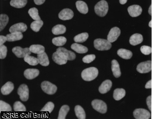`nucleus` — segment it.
Masks as SVG:
<instances>
[{
	"mask_svg": "<svg viewBox=\"0 0 152 119\" xmlns=\"http://www.w3.org/2000/svg\"><path fill=\"white\" fill-rule=\"evenodd\" d=\"M98 73L99 72L97 68L95 67H90L82 71L81 77L85 81H91L97 77Z\"/></svg>",
	"mask_w": 152,
	"mask_h": 119,
	"instance_id": "nucleus-1",
	"label": "nucleus"
},
{
	"mask_svg": "<svg viewBox=\"0 0 152 119\" xmlns=\"http://www.w3.org/2000/svg\"><path fill=\"white\" fill-rule=\"evenodd\" d=\"M109 6L107 2L105 0H102L98 2L94 7L96 14L101 17L106 15L108 11Z\"/></svg>",
	"mask_w": 152,
	"mask_h": 119,
	"instance_id": "nucleus-2",
	"label": "nucleus"
},
{
	"mask_svg": "<svg viewBox=\"0 0 152 119\" xmlns=\"http://www.w3.org/2000/svg\"><path fill=\"white\" fill-rule=\"evenodd\" d=\"M95 48L99 51L109 50L112 47L111 43L105 39H97L94 41Z\"/></svg>",
	"mask_w": 152,
	"mask_h": 119,
	"instance_id": "nucleus-3",
	"label": "nucleus"
},
{
	"mask_svg": "<svg viewBox=\"0 0 152 119\" xmlns=\"http://www.w3.org/2000/svg\"><path fill=\"white\" fill-rule=\"evenodd\" d=\"M41 88L43 91L49 95L54 94L58 89L56 85L48 81H43L41 83Z\"/></svg>",
	"mask_w": 152,
	"mask_h": 119,
	"instance_id": "nucleus-4",
	"label": "nucleus"
},
{
	"mask_svg": "<svg viewBox=\"0 0 152 119\" xmlns=\"http://www.w3.org/2000/svg\"><path fill=\"white\" fill-rule=\"evenodd\" d=\"M91 105L95 110L101 113H105L107 111V105L102 100L95 99L91 102Z\"/></svg>",
	"mask_w": 152,
	"mask_h": 119,
	"instance_id": "nucleus-5",
	"label": "nucleus"
},
{
	"mask_svg": "<svg viewBox=\"0 0 152 119\" xmlns=\"http://www.w3.org/2000/svg\"><path fill=\"white\" fill-rule=\"evenodd\" d=\"M56 52L67 60H73L75 59L76 54L74 52L68 50L64 48L59 47L57 49Z\"/></svg>",
	"mask_w": 152,
	"mask_h": 119,
	"instance_id": "nucleus-6",
	"label": "nucleus"
},
{
	"mask_svg": "<svg viewBox=\"0 0 152 119\" xmlns=\"http://www.w3.org/2000/svg\"><path fill=\"white\" fill-rule=\"evenodd\" d=\"M18 94L20 98L23 102H27L29 98V91L28 88L26 84H22L19 86L18 89Z\"/></svg>",
	"mask_w": 152,
	"mask_h": 119,
	"instance_id": "nucleus-7",
	"label": "nucleus"
},
{
	"mask_svg": "<svg viewBox=\"0 0 152 119\" xmlns=\"http://www.w3.org/2000/svg\"><path fill=\"white\" fill-rule=\"evenodd\" d=\"M133 115L135 119H149L151 118V113L145 109L138 108L135 110Z\"/></svg>",
	"mask_w": 152,
	"mask_h": 119,
	"instance_id": "nucleus-8",
	"label": "nucleus"
},
{
	"mask_svg": "<svg viewBox=\"0 0 152 119\" xmlns=\"http://www.w3.org/2000/svg\"><path fill=\"white\" fill-rule=\"evenodd\" d=\"M137 70L140 73H147L151 71L152 62L151 60L142 62L138 65Z\"/></svg>",
	"mask_w": 152,
	"mask_h": 119,
	"instance_id": "nucleus-9",
	"label": "nucleus"
},
{
	"mask_svg": "<svg viewBox=\"0 0 152 119\" xmlns=\"http://www.w3.org/2000/svg\"><path fill=\"white\" fill-rule=\"evenodd\" d=\"M12 52L18 58H24L28 55H30L31 52L29 48H22L20 46H16L12 49Z\"/></svg>",
	"mask_w": 152,
	"mask_h": 119,
	"instance_id": "nucleus-10",
	"label": "nucleus"
},
{
	"mask_svg": "<svg viewBox=\"0 0 152 119\" xmlns=\"http://www.w3.org/2000/svg\"><path fill=\"white\" fill-rule=\"evenodd\" d=\"M121 31L119 28L114 27L110 31L107 36V40L110 43L115 42L121 35Z\"/></svg>",
	"mask_w": 152,
	"mask_h": 119,
	"instance_id": "nucleus-11",
	"label": "nucleus"
},
{
	"mask_svg": "<svg viewBox=\"0 0 152 119\" xmlns=\"http://www.w3.org/2000/svg\"><path fill=\"white\" fill-rule=\"evenodd\" d=\"M74 16V12L71 9L65 8L59 13L58 17L61 20H66L71 19Z\"/></svg>",
	"mask_w": 152,
	"mask_h": 119,
	"instance_id": "nucleus-12",
	"label": "nucleus"
},
{
	"mask_svg": "<svg viewBox=\"0 0 152 119\" xmlns=\"http://www.w3.org/2000/svg\"><path fill=\"white\" fill-rule=\"evenodd\" d=\"M128 12L129 15L133 17H138L142 14V7L138 5H133L129 7Z\"/></svg>",
	"mask_w": 152,
	"mask_h": 119,
	"instance_id": "nucleus-13",
	"label": "nucleus"
},
{
	"mask_svg": "<svg viewBox=\"0 0 152 119\" xmlns=\"http://www.w3.org/2000/svg\"><path fill=\"white\" fill-rule=\"evenodd\" d=\"M28 29L27 25L23 23H16L12 25L9 29L11 33L14 32L23 33L26 31Z\"/></svg>",
	"mask_w": 152,
	"mask_h": 119,
	"instance_id": "nucleus-14",
	"label": "nucleus"
},
{
	"mask_svg": "<svg viewBox=\"0 0 152 119\" xmlns=\"http://www.w3.org/2000/svg\"><path fill=\"white\" fill-rule=\"evenodd\" d=\"M40 72L39 70L35 68H28L24 71L23 75L27 79L32 80L34 79L39 75Z\"/></svg>",
	"mask_w": 152,
	"mask_h": 119,
	"instance_id": "nucleus-15",
	"label": "nucleus"
},
{
	"mask_svg": "<svg viewBox=\"0 0 152 119\" xmlns=\"http://www.w3.org/2000/svg\"><path fill=\"white\" fill-rule=\"evenodd\" d=\"M112 86V82L110 80H106L101 84L99 88V92L104 94L110 90Z\"/></svg>",
	"mask_w": 152,
	"mask_h": 119,
	"instance_id": "nucleus-16",
	"label": "nucleus"
},
{
	"mask_svg": "<svg viewBox=\"0 0 152 119\" xmlns=\"http://www.w3.org/2000/svg\"><path fill=\"white\" fill-rule=\"evenodd\" d=\"M111 69L113 75L115 78L120 77L121 75L119 63L116 60H113L111 62Z\"/></svg>",
	"mask_w": 152,
	"mask_h": 119,
	"instance_id": "nucleus-17",
	"label": "nucleus"
},
{
	"mask_svg": "<svg viewBox=\"0 0 152 119\" xmlns=\"http://www.w3.org/2000/svg\"><path fill=\"white\" fill-rule=\"evenodd\" d=\"M143 41V36L139 33H135L130 36L129 42L133 46H137L140 44Z\"/></svg>",
	"mask_w": 152,
	"mask_h": 119,
	"instance_id": "nucleus-18",
	"label": "nucleus"
},
{
	"mask_svg": "<svg viewBox=\"0 0 152 119\" xmlns=\"http://www.w3.org/2000/svg\"><path fill=\"white\" fill-rule=\"evenodd\" d=\"M14 89V85L12 82L8 81L5 83L1 88V92L3 95L10 94Z\"/></svg>",
	"mask_w": 152,
	"mask_h": 119,
	"instance_id": "nucleus-19",
	"label": "nucleus"
},
{
	"mask_svg": "<svg viewBox=\"0 0 152 119\" xmlns=\"http://www.w3.org/2000/svg\"><path fill=\"white\" fill-rule=\"evenodd\" d=\"M76 6L77 9L82 14H87L88 12V5L85 2L82 1H77L76 2Z\"/></svg>",
	"mask_w": 152,
	"mask_h": 119,
	"instance_id": "nucleus-20",
	"label": "nucleus"
},
{
	"mask_svg": "<svg viewBox=\"0 0 152 119\" xmlns=\"http://www.w3.org/2000/svg\"><path fill=\"white\" fill-rule=\"evenodd\" d=\"M7 39L8 42H14L21 40L23 38V35L22 33L14 32L6 35Z\"/></svg>",
	"mask_w": 152,
	"mask_h": 119,
	"instance_id": "nucleus-21",
	"label": "nucleus"
},
{
	"mask_svg": "<svg viewBox=\"0 0 152 119\" xmlns=\"http://www.w3.org/2000/svg\"><path fill=\"white\" fill-rule=\"evenodd\" d=\"M117 53L119 57L125 60H129L133 56L132 52L124 49H120L117 51Z\"/></svg>",
	"mask_w": 152,
	"mask_h": 119,
	"instance_id": "nucleus-22",
	"label": "nucleus"
},
{
	"mask_svg": "<svg viewBox=\"0 0 152 119\" xmlns=\"http://www.w3.org/2000/svg\"><path fill=\"white\" fill-rule=\"evenodd\" d=\"M37 59L39 61V64L43 66H48L50 64L48 57L45 52L37 54Z\"/></svg>",
	"mask_w": 152,
	"mask_h": 119,
	"instance_id": "nucleus-23",
	"label": "nucleus"
},
{
	"mask_svg": "<svg viewBox=\"0 0 152 119\" xmlns=\"http://www.w3.org/2000/svg\"><path fill=\"white\" fill-rule=\"evenodd\" d=\"M71 49H73L76 52L80 54H83L86 53L88 52V48L87 47L79 44L77 43L73 44L71 46Z\"/></svg>",
	"mask_w": 152,
	"mask_h": 119,
	"instance_id": "nucleus-24",
	"label": "nucleus"
},
{
	"mask_svg": "<svg viewBox=\"0 0 152 119\" xmlns=\"http://www.w3.org/2000/svg\"><path fill=\"white\" fill-rule=\"evenodd\" d=\"M52 59L54 62L59 65L65 64L67 62V60L62 57L57 52L53 53L52 55Z\"/></svg>",
	"mask_w": 152,
	"mask_h": 119,
	"instance_id": "nucleus-25",
	"label": "nucleus"
},
{
	"mask_svg": "<svg viewBox=\"0 0 152 119\" xmlns=\"http://www.w3.org/2000/svg\"><path fill=\"white\" fill-rule=\"evenodd\" d=\"M125 95L126 91L123 89H116L113 92V98L116 101H120L124 98Z\"/></svg>",
	"mask_w": 152,
	"mask_h": 119,
	"instance_id": "nucleus-26",
	"label": "nucleus"
},
{
	"mask_svg": "<svg viewBox=\"0 0 152 119\" xmlns=\"http://www.w3.org/2000/svg\"><path fill=\"white\" fill-rule=\"evenodd\" d=\"M66 31V28L64 25L62 24H58L53 27L52 29V32L53 34H62L64 33Z\"/></svg>",
	"mask_w": 152,
	"mask_h": 119,
	"instance_id": "nucleus-27",
	"label": "nucleus"
},
{
	"mask_svg": "<svg viewBox=\"0 0 152 119\" xmlns=\"http://www.w3.org/2000/svg\"><path fill=\"white\" fill-rule=\"evenodd\" d=\"M28 0H11L10 5L13 7L21 8L26 6Z\"/></svg>",
	"mask_w": 152,
	"mask_h": 119,
	"instance_id": "nucleus-28",
	"label": "nucleus"
},
{
	"mask_svg": "<svg viewBox=\"0 0 152 119\" xmlns=\"http://www.w3.org/2000/svg\"><path fill=\"white\" fill-rule=\"evenodd\" d=\"M76 116L79 119H86V113L82 107L80 105L76 106L75 108Z\"/></svg>",
	"mask_w": 152,
	"mask_h": 119,
	"instance_id": "nucleus-29",
	"label": "nucleus"
},
{
	"mask_svg": "<svg viewBox=\"0 0 152 119\" xmlns=\"http://www.w3.org/2000/svg\"><path fill=\"white\" fill-rule=\"evenodd\" d=\"M29 49L31 52L39 54L45 52V48L41 45H32L30 46Z\"/></svg>",
	"mask_w": 152,
	"mask_h": 119,
	"instance_id": "nucleus-30",
	"label": "nucleus"
},
{
	"mask_svg": "<svg viewBox=\"0 0 152 119\" xmlns=\"http://www.w3.org/2000/svg\"><path fill=\"white\" fill-rule=\"evenodd\" d=\"M70 110V107L67 105L62 106L60 109L59 112L58 119H65L67 113Z\"/></svg>",
	"mask_w": 152,
	"mask_h": 119,
	"instance_id": "nucleus-31",
	"label": "nucleus"
},
{
	"mask_svg": "<svg viewBox=\"0 0 152 119\" xmlns=\"http://www.w3.org/2000/svg\"><path fill=\"white\" fill-rule=\"evenodd\" d=\"M66 39L64 36H59L54 37L52 40V43L54 45L58 46H62L65 44Z\"/></svg>",
	"mask_w": 152,
	"mask_h": 119,
	"instance_id": "nucleus-32",
	"label": "nucleus"
},
{
	"mask_svg": "<svg viewBox=\"0 0 152 119\" xmlns=\"http://www.w3.org/2000/svg\"><path fill=\"white\" fill-rule=\"evenodd\" d=\"M44 24V22L42 20H35L31 23V28L34 31L38 32L42 28Z\"/></svg>",
	"mask_w": 152,
	"mask_h": 119,
	"instance_id": "nucleus-33",
	"label": "nucleus"
},
{
	"mask_svg": "<svg viewBox=\"0 0 152 119\" xmlns=\"http://www.w3.org/2000/svg\"><path fill=\"white\" fill-rule=\"evenodd\" d=\"M24 61L29 65L32 66H35L39 63L38 59L35 57L28 55L24 58Z\"/></svg>",
	"mask_w": 152,
	"mask_h": 119,
	"instance_id": "nucleus-34",
	"label": "nucleus"
},
{
	"mask_svg": "<svg viewBox=\"0 0 152 119\" xmlns=\"http://www.w3.org/2000/svg\"><path fill=\"white\" fill-rule=\"evenodd\" d=\"M89 35L87 33H83L77 35L74 37V41L76 43H83L88 40Z\"/></svg>",
	"mask_w": 152,
	"mask_h": 119,
	"instance_id": "nucleus-35",
	"label": "nucleus"
},
{
	"mask_svg": "<svg viewBox=\"0 0 152 119\" xmlns=\"http://www.w3.org/2000/svg\"><path fill=\"white\" fill-rule=\"evenodd\" d=\"M9 21L8 16L4 14H1L0 15V30H2L7 25Z\"/></svg>",
	"mask_w": 152,
	"mask_h": 119,
	"instance_id": "nucleus-36",
	"label": "nucleus"
},
{
	"mask_svg": "<svg viewBox=\"0 0 152 119\" xmlns=\"http://www.w3.org/2000/svg\"><path fill=\"white\" fill-rule=\"evenodd\" d=\"M28 14L34 20H40L41 17L39 16L38 11L36 7H33L29 10Z\"/></svg>",
	"mask_w": 152,
	"mask_h": 119,
	"instance_id": "nucleus-37",
	"label": "nucleus"
},
{
	"mask_svg": "<svg viewBox=\"0 0 152 119\" xmlns=\"http://www.w3.org/2000/svg\"><path fill=\"white\" fill-rule=\"evenodd\" d=\"M13 108L15 111H26V108L25 106L20 102H16L14 103Z\"/></svg>",
	"mask_w": 152,
	"mask_h": 119,
	"instance_id": "nucleus-38",
	"label": "nucleus"
},
{
	"mask_svg": "<svg viewBox=\"0 0 152 119\" xmlns=\"http://www.w3.org/2000/svg\"><path fill=\"white\" fill-rule=\"evenodd\" d=\"M0 110H1V112H2V111L9 112V111H12V108L9 104L1 100L0 101Z\"/></svg>",
	"mask_w": 152,
	"mask_h": 119,
	"instance_id": "nucleus-39",
	"label": "nucleus"
},
{
	"mask_svg": "<svg viewBox=\"0 0 152 119\" xmlns=\"http://www.w3.org/2000/svg\"><path fill=\"white\" fill-rule=\"evenodd\" d=\"M54 108V104L52 102H48L41 110V111H46L51 113Z\"/></svg>",
	"mask_w": 152,
	"mask_h": 119,
	"instance_id": "nucleus-40",
	"label": "nucleus"
},
{
	"mask_svg": "<svg viewBox=\"0 0 152 119\" xmlns=\"http://www.w3.org/2000/svg\"><path fill=\"white\" fill-rule=\"evenodd\" d=\"M140 51L142 54L145 55H149L152 52V48L149 46H142L141 47Z\"/></svg>",
	"mask_w": 152,
	"mask_h": 119,
	"instance_id": "nucleus-41",
	"label": "nucleus"
},
{
	"mask_svg": "<svg viewBox=\"0 0 152 119\" xmlns=\"http://www.w3.org/2000/svg\"><path fill=\"white\" fill-rule=\"evenodd\" d=\"M96 58L95 55L93 54L88 55L83 58V61L85 63H90L94 60Z\"/></svg>",
	"mask_w": 152,
	"mask_h": 119,
	"instance_id": "nucleus-42",
	"label": "nucleus"
},
{
	"mask_svg": "<svg viewBox=\"0 0 152 119\" xmlns=\"http://www.w3.org/2000/svg\"><path fill=\"white\" fill-rule=\"evenodd\" d=\"M7 48L6 46L4 45L1 46L0 47V59H4L6 58L7 54Z\"/></svg>",
	"mask_w": 152,
	"mask_h": 119,
	"instance_id": "nucleus-43",
	"label": "nucleus"
},
{
	"mask_svg": "<svg viewBox=\"0 0 152 119\" xmlns=\"http://www.w3.org/2000/svg\"><path fill=\"white\" fill-rule=\"evenodd\" d=\"M146 104L150 111L152 110V96L151 95L148 96L146 98Z\"/></svg>",
	"mask_w": 152,
	"mask_h": 119,
	"instance_id": "nucleus-44",
	"label": "nucleus"
},
{
	"mask_svg": "<svg viewBox=\"0 0 152 119\" xmlns=\"http://www.w3.org/2000/svg\"><path fill=\"white\" fill-rule=\"evenodd\" d=\"M6 41H7L6 36L2 35L0 36V46L3 45V44L6 42Z\"/></svg>",
	"mask_w": 152,
	"mask_h": 119,
	"instance_id": "nucleus-45",
	"label": "nucleus"
},
{
	"mask_svg": "<svg viewBox=\"0 0 152 119\" xmlns=\"http://www.w3.org/2000/svg\"><path fill=\"white\" fill-rule=\"evenodd\" d=\"M152 80L151 79L149 80L145 85V88L146 89H152Z\"/></svg>",
	"mask_w": 152,
	"mask_h": 119,
	"instance_id": "nucleus-46",
	"label": "nucleus"
},
{
	"mask_svg": "<svg viewBox=\"0 0 152 119\" xmlns=\"http://www.w3.org/2000/svg\"><path fill=\"white\" fill-rule=\"evenodd\" d=\"M34 1L36 4L40 5L44 4L45 0H34Z\"/></svg>",
	"mask_w": 152,
	"mask_h": 119,
	"instance_id": "nucleus-47",
	"label": "nucleus"
},
{
	"mask_svg": "<svg viewBox=\"0 0 152 119\" xmlns=\"http://www.w3.org/2000/svg\"><path fill=\"white\" fill-rule=\"evenodd\" d=\"M121 4H124L127 2V0H119Z\"/></svg>",
	"mask_w": 152,
	"mask_h": 119,
	"instance_id": "nucleus-48",
	"label": "nucleus"
},
{
	"mask_svg": "<svg viewBox=\"0 0 152 119\" xmlns=\"http://www.w3.org/2000/svg\"><path fill=\"white\" fill-rule=\"evenodd\" d=\"M148 13H149V15H152V5H151V6H150L149 8V10H148Z\"/></svg>",
	"mask_w": 152,
	"mask_h": 119,
	"instance_id": "nucleus-49",
	"label": "nucleus"
},
{
	"mask_svg": "<svg viewBox=\"0 0 152 119\" xmlns=\"http://www.w3.org/2000/svg\"><path fill=\"white\" fill-rule=\"evenodd\" d=\"M149 26L150 28H152V21L151 20L150 21L149 23Z\"/></svg>",
	"mask_w": 152,
	"mask_h": 119,
	"instance_id": "nucleus-50",
	"label": "nucleus"
},
{
	"mask_svg": "<svg viewBox=\"0 0 152 119\" xmlns=\"http://www.w3.org/2000/svg\"></svg>",
	"mask_w": 152,
	"mask_h": 119,
	"instance_id": "nucleus-51",
	"label": "nucleus"
}]
</instances>
